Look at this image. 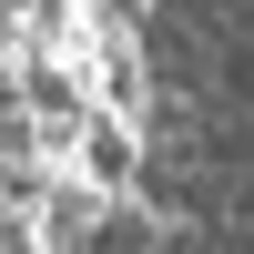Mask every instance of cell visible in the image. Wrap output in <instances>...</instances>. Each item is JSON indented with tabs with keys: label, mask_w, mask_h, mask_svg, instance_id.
I'll return each mask as SVG.
<instances>
[{
	"label": "cell",
	"mask_w": 254,
	"mask_h": 254,
	"mask_svg": "<svg viewBox=\"0 0 254 254\" xmlns=\"http://www.w3.org/2000/svg\"><path fill=\"white\" fill-rule=\"evenodd\" d=\"M51 163H61L71 183H92V193H132V183H142V122H122V112H102V102H92Z\"/></svg>",
	"instance_id": "6da1fadb"
},
{
	"label": "cell",
	"mask_w": 254,
	"mask_h": 254,
	"mask_svg": "<svg viewBox=\"0 0 254 254\" xmlns=\"http://www.w3.org/2000/svg\"><path fill=\"white\" fill-rule=\"evenodd\" d=\"M163 234H173V224H163V203L132 183V193H102V203H92L81 254H163Z\"/></svg>",
	"instance_id": "7a4b0ae2"
}]
</instances>
